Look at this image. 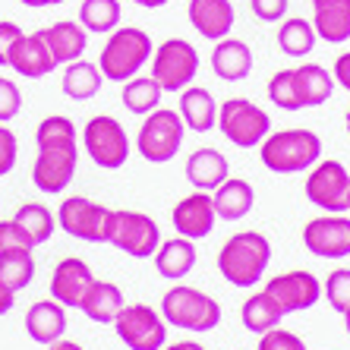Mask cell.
Returning <instances> with one entry per match:
<instances>
[{"label": "cell", "mask_w": 350, "mask_h": 350, "mask_svg": "<svg viewBox=\"0 0 350 350\" xmlns=\"http://www.w3.org/2000/svg\"><path fill=\"white\" fill-rule=\"evenodd\" d=\"M38 142V158L32 167V183L41 193H64L76 177V161H79V133L76 123L64 114H51L38 123L35 133Z\"/></svg>", "instance_id": "1"}, {"label": "cell", "mask_w": 350, "mask_h": 350, "mask_svg": "<svg viewBox=\"0 0 350 350\" xmlns=\"http://www.w3.org/2000/svg\"><path fill=\"white\" fill-rule=\"evenodd\" d=\"M271 262V243L259 230H240L221 246L218 253V271L221 278L234 287H256L262 275L269 271Z\"/></svg>", "instance_id": "2"}, {"label": "cell", "mask_w": 350, "mask_h": 350, "mask_svg": "<svg viewBox=\"0 0 350 350\" xmlns=\"http://www.w3.org/2000/svg\"><path fill=\"white\" fill-rule=\"evenodd\" d=\"M152 38L146 29L136 25H117L114 32L107 35L105 48L98 54V70L111 82H126L139 76V70L152 60Z\"/></svg>", "instance_id": "3"}, {"label": "cell", "mask_w": 350, "mask_h": 350, "mask_svg": "<svg viewBox=\"0 0 350 350\" xmlns=\"http://www.w3.org/2000/svg\"><path fill=\"white\" fill-rule=\"evenodd\" d=\"M262 164L275 174H300L322 158V139L312 130H278L262 139Z\"/></svg>", "instance_id": "4"}, {"label": "cell", "mask_w": 350, "mask_h": 350, "mask_svg": "<svg viewBox=\"0 0 350 350\" xmlns=\"http://www.w3.org/2000/svg\"><path fill=\"white\" fill-rule=\"evenodd\" d=\"M161 319L174 328L205 334L221 325V306L208 293L196 291L189 284H177L161 297Z\"/></svg>", "instance_id": "5"}, {"label": "cell", "mask_w": 350, "mask_h": 350, "mask_svg": "<svg viewBox=\"0 0 350 350\" xmlns=\"http://www.w3.org/2000/svg\"><path fill=\"white\" fill-rule=\"evenodd\" d=\"M105 243L117 246L120 253L133 256V259H148V256H155L158 246H161V228H158V221L146 212L111 208Z\"/></svg>", "instance_id": "6"}, {"label": "cell", "mask_w": 350, "mask_h": 350, "mask_svg": "<svg viewBox=\"0 0 350 350\" xmlns=\"http://www.w3.org/2000/svg\"><path fill=\"white\" fill-rule=\"evenodd\" d=\"M183 136H187V126H183L177 111L155 107L152 114H146L142 126H139L136 152L148 164H167L177 158L180 146H183Z\"/></svg>", "instance_id": "7"}, {"label": "cell", "mask_w": 350, "mask_h": 350, "mask_svg": "<svg viewBox=\"0 0 350 350\" xmlns=\"http://www.w3.org/2000/svg\"><path fill=\"white\" fill-rule=\"evenodd\" d=\"M215 126L230 146L256 148L271 133V117L259 105H253L250 98H228L218 107V123Z\"/></svg>", "instance_id": "8"}, {"label": "cell", "mask_w": 350, "mask_h": 350, "mask_svg": "<svg viewBox=\"0 0 350 350\" xmlns=\"http://www.w3.org/2000/svg\"><path fill=\"white\" fill-rule=\"evenodd\" d=\"M82 146L92 161L105 171H120L130 158V136L123 123L111 114H98L82 126Z\"/></svg>", "instance_id": "9"}, {"label": "cell", "mask_w": 350, "mask_h": 350, "mask_svg": "<svg viewBox=\"0 0 350 350\" xmlns=\"http://www.w3.org/2000/svg\"><path fill=\"white\" fill-rule=\"evenodd\" d=\"M199 73V51L187 38H167L152 51V79L161 92H183Z\"/></svg>", "instance_id": "10"}, {"label": "cell", "mask_w": 350, "mask_h": 350, "mask_svg": "<svg viewBox=\"0 0 350 350\" xmlns=\"http://www.w3.org/2000/svg\"><path fill=\"white\" fill-rule=\"evenodd\" d=\"M114 332L130 350H161L167 344V322L148 303H126L114 319Z\"/></svg>", "instance_id": "11"}, {"label": "cell", "mask_w": 350, "mask_h": 350, "mask_svg": "<svg viewBox=\"0 0 350 350\" xmlns=\"http://www.w3.org/2000/svg\"><path fill=\"white\" fill-rule=\"evenodd\" d=\"M107 218H111V208H105L101 202H92L85 196H70L57 208L60 228L73 240H85V243H105Z\"/></svg>", "instance_id": "12"}, {"label": "cell", "mask_w": 350, "mask_h": 350, "mask_svg": "<svg viewBox=\"0 0 350 350\" xmlns=\"http://www.w3.org/2000/svg\"><path fill=\"white\" fill-rule=\"evenodd\" d=\"M306 199L328 215H341L350 205V174L341 161H322L306 177Z\"/></svg>", "instance_id": "13"}, {"label": "cell", "mask_w": 350, "mask_h": 350, "mask_svg": "<svg viewBox=\"0 0 350 350\" xmlns=\"http://www.w3.org/2000/svg\"><path fill=\"white\" fill-rule=\"evenodd\" d=\"M265 293L271 300L281 306V312H303V310H312L322 297V281H319L312 271H284L278 278H269L265 284Z\"/></svg>", "instance_id": "14"}, {"label": "cell", "mask_w": 350, "mask_h": 350, "mask_svg": "<svg viewBox=\"0 0 350 350\" xmlns=\"http://www.w3.org/2000/svg\"><path fill=\"white\" fill-rule=\"evenodd\" d=\"M303 243L319 259H344L350 256V218L347 215H322L306 221Z\"/></svg>", "instance_id": "15"}, {"label": "cell", "mask_w": 350, "mask_h": 350, "mask_svg": "<svg viewBox=\"0 0 350 350\" xmlns=\"http://www.w3.org/2000/svg\"><path fill=\"white\" fill-rule=\"evenodd\" d=\"M171 221L177 228V237H187V240H205V237L215 230V205H212V193H189L183 196L171 212Z\"/></svg>", "instance_id": "16"}, {"label": "cell", "mask_w": 350, "mask_h": 350, "mask_svg": "<svg viewBox=\"0 0 350 350\" xmlns=\"http://www.w3.org/2000/svg\"><path fill=\"white\" fill-rule=\"evenodd\" d=\"M92 281H95V275H92L89 262L66 256L51 271V300H57L60 306H76L79 310V303L85 297V291L92 287Z\"/></svg>", "instance_id": "17"}, {"label": "cell", "mask_w": 350, "mask_h": 350, "mask_svg": "<svg viewBox=\"0 0 350 350\" xmlns=\"http://www.w3.org/2000/svg\"><path fill=\"white\" fill-rule=\"evenodd\" d=\"M187 16L202 38L221 41L230 35L237 13H234V3H230V0H189Z\"/></svg>", "instance_id": "18"}, {"label": "cell", "mask_w": 350, "mask_h": 350, "mask_svg": "<svg viewBox=\"0 0 350 350\" xmlns=\"http://www.w3.org/2000/svg\"><path fill=\"white\" fill-rule=\"evenodd\" d=\"M7 66L13 70V73H19V76H29V79H41V76H48V73H54V57H51V51H48V44L41 41V35L38 32H32V35H19L16 38V44H13V51H10V60H7Z\"/></svg>", "instance_id": "19"}, {"label": "cell", "mask_w": 350, "mask_h": 350, "mask_svg": "<svg viewBox=\"0 0 350 350\" xmlns=\"http://www.w3.org/2000/svg\"><path fill=\"white\" fill-rule=\"evenodd\" d=\"M41 41L48 44L51 57H54V64H73V60H79L82 54H85V44H89V35H85V29H82L79 23H73V19H60V23L48 25V29H38Z\"/></svg>", "instance_id": "20"}, {"label": "cell", "mask_w": 350, "mask_h": 350, "mask_svg": "<svg viewBox=\"0 0 350 350\" xmlns=\"http://www.w3.org/2000/svg\"><path fill=\"white\" fill-rule=\"evenodd\" d=\"M25 332L35 344H44V347L60 341L66 332V306H60L57 300L32 303L25 312Z\"/></svg>", "instance_id": "21"}, {"label": "cell", "mask_w": 350, "mask_h": 350, "mask_svg": "<svg viewBox=\"0 0 350 350\" xmlns=\"http://www.w3.org/2000/svg\"><path fill=\"white\" fill-rule=\"evenodd\" d=\"M312 29L328 44L350 41V0H312Z\"/></svg>", "instance_id": "22"}, {"label": "cell", "mask_w": 350, "mask_h": 350, "mask_svg": "<svg viewBox=\"0 0 350 350\" xmlns=\"http://www.w3.org/2000/svg\"><path fill=\"white\" fill-rule=\"evenodd\" d=\"M212 70L218 79L224 82H240L246 76L253 73V51L250 44L240 38H221L215 41V51H212Z\"/></svg>", "instance_id": "23"}, {"label": "cell", "mask_w": 350, "mask_h": 350, "mask_svg": "<svg viewBox=\"0 0 350 350\" xmlns=\"http://www.w3.org/2000/svg\"><path fill=\"white\" fill-rule=\"evenodd\" d=\"M230 177V164L218 148H196L187 158V180L199 193H212Z\"/></svg>", "instance_id": "24"}, {"label": "cell", "mask_w": 350, "mask_h": 350, "mask_svg": "<svg viewBox=\"0 0 350 350\" xmlns=\"http://www.w3.org/2000/svg\"><path fill=\"white\" fill-rule=\"evenodd\" d=\"M180 120L183 126L193 133H208L215 130L218 123V105H215V95L208 89H196V85H187L180 92Z\"/></svg>", "instance_id": "25"}, {"label": "cell", "mask_w": 350, "mask_h": 350, "mask_svg": "<svg viewBox=\"0 0 350 350\" xmlns=\"http://www.w3.org/2000/svg\"><path fill=\"white\" fill-rule=\"evenodd\" d=\"M123 306H126V300H123V291L114 281H92V287L79 303V310L98 325H114V319L120 316Z\"/></svg>", "instance_id": "26"}, {"label": "cell", "mask_w": 350, "mask_h": 350, "mask_svg": "<svg viewBox=\"0 0 350 350\" xmlns=\"http://www.w3.org/2000/svg\"><path fill=\"white\" fill-rule=\"evenodd\" d=\"M212 205H215V215H218V218L240 221L253 212L256 189L240 177H228L218 189H212Z\"/></svg>", "instance_id": "27"}, {"label": "cell", "mask_w": 350, "mask_h": 350, "mask_svg": "<svg viewBox=\"0 0 350 350\" xmlns=\"http://www.w3.org/2000/svg\"><path fill=\"white\" fill-rule=\"evenodd\" d=\"M293 89L300 98V107H319L332 98L334 76L322 64H303L293 70Z\"/></svg>", "instance_id": "28"}, {"label": "cell", "mask_w": 350, "mask_h": 350, "mask_svg": "<svg viewBox=\"0 0 350 350\" xmlns=\"http://www.w3.org/2000/svg\"><path fill=\"white\" fill-rule=\"evenodd\" d=\"M155 269L161 278L167 281H180L196 269V246L187 237H174V240H164L155 253Z\"/></svg>", "instance_id": "29"}, {"label": "cell", "mask_w": 350, "mask_h": 350, "mask_svg": "<svg viewBox=\"0 0 350 350\" xmlns=\"http://www.w3.org/2000/svg\"><path fill=\"white\" fill-rule=\"evenodd\" d=\"M101 82H105V76H101L98 64L79 57L64 66L60 89H64L66 98H73V101H89V98H95L98 92H101Z\"/></svg>", "instance_id": "30"}, {"label": "cell", "mask_w": 350, "mask_h": 350, "mask_svg": "<svg viewBox=\"0 0 350 350\" xmlns=\"http://www.w3.org/2000/svg\"><path fill=\"white\" fill-rule=\"evenodd\" d=\"M161 85H158L152 76H133V79L123 82V92H120V101L130 114L146 117L152 114L158 105H161Z\"/></svg>", "instance_id": "31"}, {"label": "cell", "mask_w": 350, "mask_h": 350, "mask_svg": "<svg viewBox=\"0 0 350 350\" xmlns=\"http://www.w3.org/2000/svg\"><path fill=\"white\" fill-rule=\"evenodd\" d=\"M240 319H243V328H246V332L265 334L269 328H278V325H281L284 312H281V306L271 300L269 293L259 291V293H253V297L243 303V310H240Z\"/></svg>", "instance_id": "32"}, {"label": "cell", "mask_w": 350, "mask_h": 350, "mask_svg": "<svg viewBox=\"0 0 350 350\" xmlns=\"http://www.w3.org/2000/svg\"><path fill=\"white\" fill-rule=\"evenodd\" d=\"M120 16H123L120 0H82L79 7V23L85 32L111 35L120 25Z\"/></svg>", "instance_id": "33"}, {"label": "cell", "mask_w": 350, "mask_h": 350, "mask_svg": "<svg viewBox=\"0 0 350 350\" xmlns=\"http://www.w3.org/2000/svg\"><path fill=\"white\" fill-rule=\"evenodd\" d=\"M278 48L284 51L287 57H306L316 48V29L312 23L300 16L281 19V29H278Z\"/></svg>", "instance_id": "34"}, {"label": "cell", "mask_w": 350, "mask_h": 350, "mask_svg": "<svg viewBox=\"0 0 350 350\" xmlns=\"http://www.w3.org/2000/svg\"><path fill=\"white\" fill-rule=\"evenodd\" d=\"M13 221H16L19 228L29 234V240H32L35 246L48 243L51 234H54V215H51L48 205L41 202H25L16 208V215H13Z\"/></svg>", "instance_id": "35"}, {"label": "cell", "mask_w": 350, "mask_h": 350, "mask_svg": "<svg viewBox=\"0 0 350 350\" xmlns=\"http://www.w3.org/2000/svg\"><path fill=\"white\" fill-rule=\"evenodd\" d=\"M35 278V259L29 250H10V253H0V281L10 287V291H25Z\"/></svg>", "instance_id": "36"}, {"label": "cell", "mask_w": 350, "mask_h": 350, "mask_svg": "<svg viewBox=\"0 0 350 350\" xmlns=\"http://www.w3.org/2000/svg\"><path fill=\"white\" fill-rule=\"evenodd\" d=\"M269 98L271 105L281 107V111H303L297 89H293V70H278L269 82Z\"/></svg>", "instance_id": "37"}, {"label": "cell", "mask_w": 350, "mask_h": 350, "mask_svg": "<svg viewBox=\"0 0 350 350\" xmlns=\"http://www.w3.org/2000/svg\"><path fill=\"white\" fill-rule=\"evenodd\" d=\"M325 297L328 306L334 312H347L350 310V269H334L332 275L325 278Z\"/></svg>", "instance_id": "38"}, {"label": "cell", "mask_w": 350, "mask_h": 350, "mask_svg": "<svg viewBox=\"0 0 350 350\" xmlns=\"http://www.w3.org/2000/svg\"><path fill=\"white\" fill-rule=\"evenodd\" d=\"M19 111H23V92L13 79L0 76V123L16 120Z\"/></svg>", "instance_id": "39"}, {"label": "cell", "mask_w": 350, "mask_h": 350, "mask_svg": "<svg viewBox=\"0 0 350 350\" xmlns=\"http://www.w3.org/2000/svg\"><path fill=\"white\" fill-rule=\"evenodd\" d=\"M259 350H306V341L287 328H269L259 334Z\"/></svg>", "instance_id": "40"}, {"label": "cell", "mask_w": 350, "mask_h": 350, "mask_svg": "<svg viewBox=\"0 0 350 350\" xmlns=\"http://www.w3.org/2000/svg\"><path fill=\"white\" fill-rule=\"evenodd\" d=\"M10 250H29V253L35 250V243L29 240V234H25L13 218L0 221V253H10Z\"/></svg>", "instance_id": "41"}, {"label": "cell", "mask_w": 350, "mask_h": 350, "mask_svg": "<svg viewBox=\"0 0 350 350\" xmlns=\"http://www.w3.org/2000/svg\"><path fill=\"white\" fill-rule=\"evenodd\" d=\"M16 158H19V139H16V133L0 123V177H7V174L16 167Z\"/></svg>", "instance_id": "42"}, {"label": "cell", "mask_w": 350, "mask_h": 350, "mask_svg": "<svg viewBox=\"0 0 350 350\" xmlns=\"http://www.w3.org/2000/svg\"><path fill=\"white\" fill-rule=\"evenodd\" d=\"M287 3L291 0H250V10L262 23H281L287 16Z\"/></svg>", "instance_id": "43"}, {"label": "cell", "mask_w": 350, "mask_h": 350, "mask_svg": "<svg viewBox=\"0 0 350 350\" xmlns=\"http://www.w3.org/2000/svg\"><path fill=\"white\" fill-rule=\"evenodd\" d=\"M19 35H23V29H19L16 23H10V19L0 23V66H7L10 51H13V44H16Z\"/></svg>", "instance_id": "44"}, {"label": "cell", "mask_w": 350, "mask_h": 350, "mask_svg": "<svg viewBox=\"0 0 350 350\" xmlns=\"http://www.w3.org/2000/svg\"><path fill=\"white\" fill-rule=\"evenodd\" d=\"M334 82H338L341 89H347V92H350V51L334 60Z\"/></svg>", "instance_id": "45"}, {"label": "cell", "mask_w": 350, "mask_h": 350, "mask_svg": "<svg viewBox=\"0 0 350 350\" xmlns=\"http://www.w3.org/2000/svg\"><path fill=\"white\" fill-rule=\"evenodd\" d=\"M13 303H16V291H10L3 281H0V316H7L13 310Z\"/></svg>", "instance_id": "46"}, {"label": "cell", "mask_w": 350, "mask_h": 350, "mask_svg": "<svg viewBox=\"0 0 350 350\" xmlns=\"http://www.w3.org/2000/svg\"><path fill=\"white\" fill-rule=\"evenodd\" d=\"M161 350H205L199 341H177V344H164Z\"/></svg>", "instance_id": "47"}, {"label": "cell", "mask_w": 350, "mask_h": 350, "mask_svg": "<svg viewBox=\"0 0 350 350\" xmlns=\"http://www.w3.org/2000/svg\"><path fill=\"white\" fill-rule=\"evenodd\" d=\"M23 7H32V10H41V7H57L64 0H19Z\"/></svg>", "instance_id": "48"}, {"label": "cell", "mask_w": 350, "mask_h": 350, "mask_svg": "<svg viewBox=\"0 0 350 350\" xmlns=\"http://www.w3.org/2000/svg\"><path fill=\"white\" fill-rule=\"evenodd\" d=\"M48 350H85V347H82V344H76V341H64V338H60V341L48 344Z\"/></svg>", "instance_id": "49"}, {"label": "cell", "mask_w": 350, "mask_h": 350, "mask_svg": "<svg viewBox=\"0 0 350 350\" xmlns=\"http://www.w3.org/2000/svg\"><path fill=\"white\" fill-rule=\"evenodd\" d=\"M130 3H139V7H146V10H158V7H164L167 0H130Z\"/></svg>", "instance_id": "50"}, {"label": "cell", "mask_w": 350, "mask_h": 350, "mask_svg": "<svg viewBox=\"0 0 350 350\" xmlns=\"http://www.w3.org/2000/svg\"><path fill=\"white\" fill-rule=\"evenodd\" d=\"M341 316H344V328H347V334H350V310L341 312Z\"/></svg>", "instance_id": "51"}, {"label": "cell", "mask_w": 350, "mask_h": 350, "mask_svg": "<svg viewBox=\"0 0 350 350\" xmlns=\"http://www.w3.org/2000/svg\"><path fill=\"white\" fill-rule=\"evenodd\" d=\"M344 123H347V133H350V107H347V117H344Z\"/></svg>", "instance_id": "52"}, {"label": "cell", "mask_w": 350, "mask_h": 350, "mask_svg": "<svg viewBox=\"0 0 350 350\" xmlns=\"http://www.w3.org/2000/svg\"><path fill=\"white\" fill-rule=\"evenodd\" d=\"M347 212H350V205H347Z\"/></svg>", "instance_id": "53"}]
</instances>
